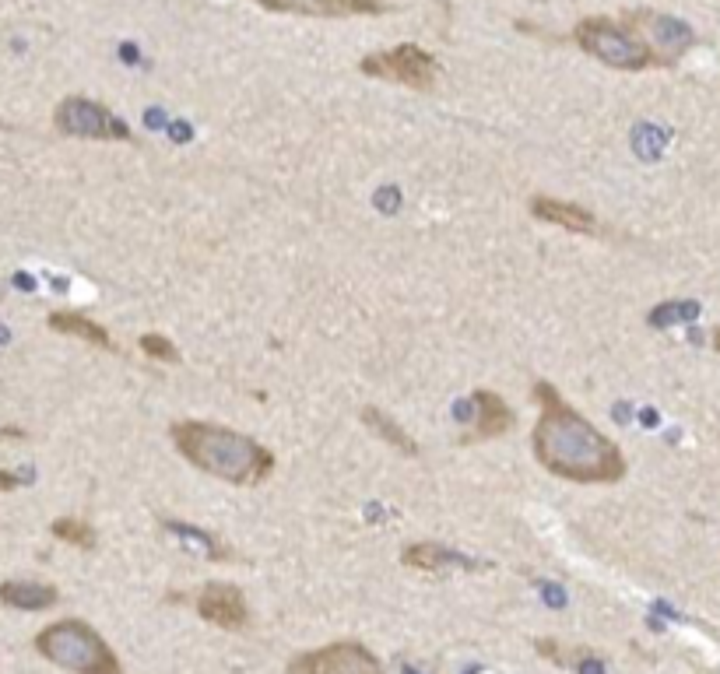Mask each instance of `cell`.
<instances>
[{"label": "cell", "mask_w": 720, "mask_h": 674, "mask_svg": "<svg viewBox=\"0 0 720 674\" xmlns=\"http://www.w3.org/2000/svg\"><path fill=\"white\" fill-rule=\"evenodd\" d=\"M36 650L50 664L74 674H123L109 643L81 618H64V622L46 625L36 636Z\"/></svg>", "instance_id": "obj_3"}, {"label": "cell", "mask_w": 720, "mask_h": 674, "mask_svg": "<svg viewBox=\"0 0 720 674\" xmlns=\"http://www.w3.org/2000/svg\"><path fill=\"white\" fill-rule=\"evenodd\" d=\"M264 11L278 15H306V18H359V15H383V0H253Z\"/></svg>", "instance_id": "obj_10"}, {"label": "cell", "mask_w": 720, "mask_h": 674, "mask_svg": "<svg viewBox=\"0 0 720 674\" xmlns=\"http://www.w3.org/2000/svg\"><path fill=\"white\" fill-rule=\"evenodd\" d=\"M622 25H629V29H633L636 36L664 60V67H671L692 43H696L689 25L678 22V18H671V15H657V11H626V15H622Z\"/></svg>", "instance_id": "obj_8"}, {"label": "cell", "mask_w": 720, "mask_h": 674, "mask_svg": "<svg viewBox=\"0 0 720 674\" xmlns=\"http://www.w3.org/2000/svg\"><path fill=\"white\" fill-rule=\"evenodd\" d=\"M53 123H57L60 134L67 137H88V141H134L130 127L123 120H116L106 106L92 99H81V95H71L57 106L53 113Z\"/></svg>", "instance_id": "obj_6"}, {"label": "cell", "mask_w": 720, "mask_h": 674, "mask_svg": "<svg viewBox=\"0 0 720 674\" xmlns=\"http://www.w3.org/2000/svg\"><path fill=\"white\" fill-rule=\"evenodd\" d=\"M50 534L53 538H60V541H67V545H74V548H95V531H92V524H85V520H78V517H60V520H53L50 524Z\"/></svg>", "instance_id": "obj_17"}, {"label": "cell", "mask_w": 720, "mask_h": 674, "mask_svg": "<svg viewBox=\"0 0 720 674\" xmlns=\"http://www.w3.org/2000/svg\"><path fill=\"white\" fill-rule=\"evenodd\" d=\"M359 71L366 78H380L390 81V85H404V88H415V92H429L440 78V60L432 57L429 50L415 43H401L394 50H380V53H369L362 57Z\"/></svg>", "instance_id": "obj_5"}, {"label": "cell", "mask_w": 720, "mask_h": 674, "mask_svg": "<svg viewBox=\"0 0 720 674\" xmlns=\"http://www.w3.org/2000/svg\"><path fill=\"white\" fill-rule=\"evenodd\" d=\"M176 453L197 471L222 478L229 485H260L274 474V453L253 436H243L236 429H225L215 422H197V418H180L169 429Z\"/></svg>", "instance_id": "obj_2"}, {"label": "cell", "mask_w": 720, "mask_h": 674, "mask_svg": "<svg viewBox=\"0 0 720 674\" xmlns=\"http://www.w3.org/2000/svg\"><path fill=\"white\" fill-rule=\"evenodd\" d=\"M18 481H15V474H8V471H0V488H4V492H8V488H15Z\"/></svg>", "instance_id": "obj_19"}, {"label": "cell", "mask_w": 720, "mask_h": 674, "mask_svg": "<svg viewBox=\"0 0 720 674\" xmlns=\"http://www.w3.org/2000/svg\"><path fill=\"white\" fill-rule=\"evenodd\" d=\"M141 352L155 362H180V352L173 348V341L162 334H144L141 337Z\"/></svg>", "instance_id": "obj_18"}, {"label": "cell", "mask_w": 720, "mask_h": 674, "mask_svg": "<svg viewBox=\"0 0 720 674\" xmlns=\"http://www.w3.org/2000/svg\"><path fill=\"white\" fill-rule=\"evenodd\" d=\"M531 215L545 225H559V229L566 232H576V236H598L601 232L598 218H594L591 211L580 208V204L559 201V197H534Z\"/></svg>", "instance_id": "obj_12"}, {"label": "cell", "mask_w": 720, "mask_h": 674, "mask_svg": "<svg viewBox=\"0 0 720 674\" xmlns=\"http://www.w3.org/2000/svg\"><path fill=\"white\" fill-rule=\"evenodd\" d=\"M197 615L218 629H246L250 625V604L236 583H208L197 594Z\"/></svg>", "instance_id": "obj_9"}, {"label": "cell", "mask_w": 720, "mask_h": 674, "mask_svg": "<svg viewBox=\"0 0 720 674\" xmlns=\"http://www.w3.org/2000/svg\"><path fill=\"white\" fill-rule=\"evenodd\" d=\"M713 348H717V352H720V327L713 330Z\"/></svg>", "instance_id": "obj_20"}, {"label": "cell", "mask_w": 720, "mask_h": 674, "mask_svg": "<svg viewBox=\"0 0 720 674\" xmlns=\"http://www.w3.org/2000/svg\"><path fill=\"white\" fill-rule=\"evenodd\" d=\"M46 327L57 330V334H67V337H81V341H88V345H95V348H106V352H116L113 337H109V330L102 327V323L88 320V316H81V313H71V309L50 313Z\"/></svg>", "instance_id": "obj_15"}, {"label": "cell", "mask_w": 720, "mask_h": 674, "mask_svg": "<svg viewBox=\"0 0 720 674\" xmlns=\"http://www.w3.org/2000/svg\"><path fill=\"white\" fill-rule=\"evenodd\" d=\"M288 674H383V664L369 646L341 639V643H327L320 650L296 653L288 660Z\"/></svg>", "instance_id": "obj_7"}, {"label": "cell", "mask_w": 720, "mask_h": 674, "mask_svg": "<svg viewBox=\"0 0 720 674\" xmlns=\"http://www.w3.org/2000/svg\"><path fill=\"white\" fill-rule=\"evenodd\" d=\"M0 601L18 611H46L60 601V594H57V587H50V583L8 580V583H0Z\"/></svg>", "instance_id": "obj_14"}, {"label": "cell", "mask_w": 720, "mask_h": 674, "mask_svg": "<svg viewBox=\"0 0 720 674\" xmlns=\"http://www.w3.org/2000/svg\"><path fill=\"white\" fill-rule=\"evenodd\" d=\"M471 404H475V425H471V432L461 436L464 446L482 443V439H496L513 429V411L499 394H492V390H475V394H471Z\"/></svg>", "instance_id": "obj_11"}, {"label": "cell", "mask_w": 720, "mask_h": 674, "mask_svg": "<svg viewBox=\"0 0 720 674\" xmlns=\"http://www.w3.org/2000/svg\"><path fill=\"white\" fill-rule=\"evenodd\" d=\"M401 562L408 569H422V573H443V569H475V562L468 555L454 552V548H443L436 541H415L401 552Z\"/></svg>", "instance_id": "obj_13"}, {"label": "cell", "mask_w": 720, "mask_h": 674, "mask_svg": "<svg viewBox=\"0 0 720 674\" xmlns=\"http://www.w3.org/2000/svg\"><path fill=\"white\" fill-rule=\"evenodd\" d=\"M534 397L541 404V415L531 446L545 471L576 485H615L626 478L629 464L619 446L580 411L569 408L552 383H534Z\"/></svg>", "instance_id": "obj_1"}, {"label": "cell", "mask_w": 720, "mask_h": 674, "mask_svg": "<svg viewBox=\"0 0 720 674\" xmlns=\"http://www.w3.org/2000/svg\"><path fill=\"white\" fill-rule=\"evenodd\" d=\"M359 418H362V425H366L369 432H376V436L383 439V443L390 446V450H397V453H404V457H418V443L408 436V432L401 429V425L394 422L390 415H383L380 408H362L359 411Z\"/></svg>", "instance_id": "obj_16"}, {"label": "cell", "mask_w": 720, "mask_h": 674, "mask_svg": "<svg viewBox=\"0 0 720 674\" xmlns=\"http://www.w3.org/2000/svg\"><path fill=\"white\" fill-rule=\"evenodd\" d=\"M573 43L587 53V57L601 60L615 71H650V67H664V60L636 36L629 25L612 22V18H584L573 29Z\"/></svg>", "instance_id": "obj_4"}]
</instances>
